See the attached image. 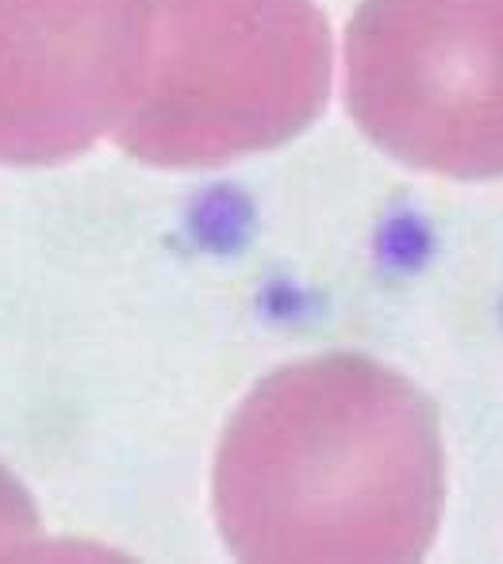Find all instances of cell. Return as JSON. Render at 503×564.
Wrapping results in <instances>:
<instances>
[{"instance_id": "1", "label": "cell", "mask_w": 503, "mask_h": 564, "mask_svg": "<svg viewBox=\"0 0 503 564\" xmlns=\"http://www.w3.org/2000/svg\"><path fill=\"white\" fill-rule=\"evenodd\" d=\"M446 465L430 400L357 354L266 377L215 457V519L258 564H407L442 519Z\"/></svg>"}, {"instance_id": "2", "label": "cell", "mask_w": 503, "mask_h": 564, "mask_svg": "<svg viewBox=\"0 0 503 564\" xmlns=\"http://www.w3.org/2000/svg\"><path fill=\"white\" fill-rule=\"evenodd\" d=\"M327 89L331 31L311 0H150L147 74L116 142L165 170L223 165L300 134Z\"/></svg>"}, {"instance_id": "3", "label": "cell", "mask_w": 503, "mask_h": 564, "mask_svg": "<svg viewBox=\"0 0 503 564\" xmlns=\"http://www.w3.org/2000/svg\"><path fill=\"white\" fill-rule=\"evenodd\" d=\"M357 127L411 170L503 177V0H365L346 31Z\"/></svg>"}, {"instance_id": "4", "label": "cell", "mask_w": 503, "mask_h": 564, "mask_svg": "<svg viewBox=\"0 0 503 564\" xmlns=\"http://www.w3.org/2000/svg\"><path fill=\"white\" fill-rule=\"evenodd\" d=\"M150 0H0V165H54L116 131L147 74Z\"/></svg>"}, {"instance_id": "5", "label": "cell", "mask_w": 503, "mask_h": 564, "mask_svg": "<svg viewBox=\"0 0 503 564\" xmlns=\"http://www.w3.org/2000/svg\"><path fill=\"white\" fill-rule=\"evenodd\" d=\"M39 511L12 473L0 465V561L35 553Z\"/></svg>"}]
</instances>
